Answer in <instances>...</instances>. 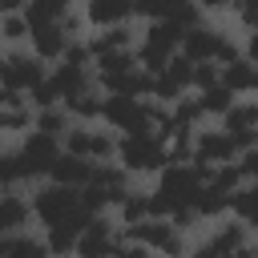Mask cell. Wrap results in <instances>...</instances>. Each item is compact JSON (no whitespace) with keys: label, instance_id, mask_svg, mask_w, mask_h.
Listing matches in <instances>:
<instances>
[{"label":"cell","instance_id":"cell-1","mask_svg":"<svg viewBox=\"0 0 258 258\" xmlns=\"http://www.w3.org/2000/svg\"><path fill=\"white\" fill-rule=\"evenodd\" d=\"M117 161H121L129 173H161L173 157H169L165 137H157V133H121Z\"/></svg>","mask_w":258,"mask_h":258},{"label":"cell","instance_id":"cell-2","mask_svg":"<svg viewBox=\"0 0 258 258\" xmlns=\"http://www.w3.org/2000/svg\"><path fill=\"white\" fill-rule=\"evenodd\" d=\"M181 36H185V28H181L177 20H169V16L149 20V28H145L141 40H137V56H141V64H145L149 73H161V69L169 64V56L181 52Z\"/></svg>","mask_w":258,"mask_h":258},{"label":"cell","instance_id":"cell-3","mask_svg":"<svg viewBox=\"0 0 258 258\" xmlns=\"http://www.w3.org/2000/svg\"><path fill=\"white\" fill-rule=\"evenodd\" d=\"M64 149L69 153H81L89 161H117L121 137L109 133V129H93L89 121H73L69 133H64Z\"/></svg>","mask_w":258,"mask_h":258},{"label":"cell","instance_id":"cell-4","mask_svg":"<svg viewBox=\"0 0 258 258\" xmlns=\"http://www.w3.org/2000/svg\"><path fill=\"white\" fill-rule=\"evenodd\" d=\"M48 60L40 56V52H20V48H8V56H4V64H0V77H4V85L8 89H24V93H32L40 81H48Z\"/></svg>","mask_w":258,"mask_h":258},{"label":"cell","instance_id":"cell-5","mask_svg":"<svg viewBox=\"0 0 258 258\" xmlns=\"http://www.w3.org/2000/svg\"><path fill=\"white\" fill-rule=\"evenodd\" d=\"M198 250L202 254H250V226L242 218L218 222V230L210 234V242H202Z\"/></svg>","mask_w":258,"mask_h":258},{"label":"cell","instance_id":"cell-6","mask_svg":"<svg viewBox=\"0 0 258 258\" xmlns=\"http://www.w3.org/2000/svg\"><path fill=\"white\" fill-rule=\"evenodd\" d=\"M32 218H36L32 198H28V194H20L16 185H8V189H4V198H0V234L28 230V226H32Z\"/></svg>","mask_w":258,"mask_h":258},{"label":"cell","instance_id":"cell-7","mask_svg":"<svg viewBox=\"0 0 258 258\" xmlns=\"http://www.w3.org/2000/svg\"><path fill=\"white\" fill-rule=\"evenodd\" d=\"M69 32H64V24L60 20H40V24H32V52H40L44 60H60L64 56V48H69Z\"/></svg>","mask_w":258,"mask_h":258},{"label":"cell","instance_id":"cell-8","mask_svg":"<svg viewBox=\"0 0 258 258\" xmlns=\"http://www.w3.org/2000/svg\"><path fill=\"white\" fill-rule=\"evenodd\" d=\"M93 169H97V161L60 149V157H56L52 169H48V177H52V181H64V185H89V181H93Z\"/></svg>","mask_w":258,"mask_h":258},{"label":"cell","instance_id":"cell-9","mask_svg":"<svg viewBox=\"0 0 258 258\" xmlns=\"http://www.w3.org/2000/svg\"><path fill=\"white\" fill-rule=\"evenodd\" d=\"M218 44H222V32L210 28V24H202V20L189 24L185 36H181V52L194 56V60H214L218 56Z\"/></svg>","mask_w":258,"mask_h":258},{"label":"cell","instance_id":"cell-10","mask_svg":"<svg viewBox=\"0 0 258 258\" xmlns=\"http://www.w3.org/2000/svg\"><path fill=\"white\" fill-rule=\"evenodd\" d=\"M133 12H137V0H85L89 24H101V28L121 24V20H129Z\"/></svg>","mask_w":258,"mask_h":258},{"label":"cell","instance_id":"cell-11","mask_svg":"<svg viewBox=\"0 0 258 258\" xmlns=\"http://www.w3.org/2000/svg\"><path fill=\"white\" fill-rule=\"evenodd\" d=\"M0 254H8V258H44L52 250H48V238L44 234L32 238V230H16V234H4L0 238Z\"/></svg>","mask_w":258,"mask_h":258},{"label":"cell","instance_id":"cell-12","mask_svg":"<svg viewBox=\"0 0 258 258\" xmlns=\"http://www.w3.org/2000/svg\"><path fill=\"white\" fill-rule=\"evenodd\" d=\"M222 81L238 93V97H246V93H254L258 89V64L242 52L238 60H230V64H222Z\"/></svg>","mask_w":258,"mask_h":258},{"label":"cell","instance_id":"cell-13","mask_svg":"<svg viewBox=\"0 0 258 258\" xmlns=\"http://www.w3.org/2000/svg\"><path fill=\"white\" fill-rule=\"evenodd\" d=\"M105 97H109V93H101V85H93V89L69 97L64 109L73 113V121H97V117H105Z\"/></svg>","mask_w":258,"mask_h":258},{"label":"cell","instance_id":"cell-14","mask_svg":"<svg viewBox=\"0 0 258 258\" xmlns=\"http://www.w3.org/2000/svg\"><path fill=\"white\" fill-rule=\"evenodd\" d=\"M153 214V194L149 189H129L117 206V222L121 226H133V222H145Z\"/></svg>","mask_w":258,"mask_h":258},{"label":"cell","instance_id":"cell-15","mask_svg":"<svg viewBox=\"0 0 258 258\" xmlns=\"http://www.w3.org/2000/svg\"><path fill=\"white\" fill-rule=\"evenodd\" d=\"M198 101H202V109H206V117H222L234 101H238V93L226 85V81H218V85H210V89H202L198 93Z\"/></svg>","mask_w":258,"mask_h":258},{"label":"cell","instance_id":"cell-16","mask_svg":"<svg viewBox=\"0 0 258 258\" xmlns=\"http://www.w3.org/2000/svg\"><path fill=\"white\" fill-rule=\"evenodd\" d=\"M0 32H4V44H8V48H16V44L32 40V20H28V12H4Z\"/></svg>","mask_w":258,"mask_h":258},{"label":"cell","instance_id":"cell-17","mask_svg":"<svg viewBox=\"0 0 258 258\" xmlns=\"http://www.w3.org/2000/svg\"><path fill=\"white\" fill-rule=\"evenodd\" d=\"M194 210L202 214V218H218V214H226L230 210V194H222L218 185H202V194H198V202H194Z\"/></svg>","mask_w":258,"mask_h":258},{"label":"cell","instance_id":"cell-18","mask_svg":"<svg viewBox=\"0 0 258 258\" xmlns=\"http://www.w3.org/2000/svg\"><path fill=\"white\" fill-rule=\"evenodd\" d=\"M202 117H206V109H202V101H198V97H185V93H181V97L173 101V121H177V125L198 129V121H202Z\"/></svg>","mask_w":258,"mask_h":258},{"label":"cell","instance_id":"cell-19","mask_svg":"<svg viewBox=\"0 0 258 258\" xmlns=\"http://www.w3.org/2000/svg\"><path fill=\"white\" fill-rule=\"evenodd\" d=\"M218 81H222V64L218 60H194V93H202V89H210Z\"/></svg>","mask_w":258,"mask_h":258},{"label":"cell","instance_id":"cell-20","mask_svg":"<svg viewBox=\"0 0 258 258\" xmlns=\"http://www.w3.org/2000/svg\"><path fill=\"white\" fill-rule=\"evenodd\" d=\"M177 8H181V0H137V16H145V20L173 16Z\"/></svg>","mask_w":258,"mask_h":258},{"label":"cell","instance_id":"cell-21","mask_svg":"<svg viewBox=\"0 0 258 258\" xmlns=\"http://www.w3.org/2000/svg\"><path fill=\"white\" fill-rule=\"evenodd\" d=\"M242 52L258 64V28H246V40H242Z\"/></svg>","mask_w":258,"mask_h":258},{"label":"cell","instance_id":"cell-22","mask_svg":"<svg viewBox=\"0 0 258 258\" xmlns=\"http://www.w3.org/2000/svg\"><path fill=\"white\" fill-rule=\"evenodd\" d=\"M198 4H202L206 12H222V8H234L238 0H198Z\"/></svg>","mask_w":258,"mask_h":258}]
</instances>
